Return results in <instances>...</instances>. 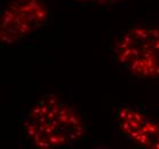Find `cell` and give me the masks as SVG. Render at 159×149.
<instances>
[{
  "label": "cell",
  "mask_w": 159,
  "mask_h": 149,
  "mask_svg": "<svg viewBox=\"0 0 159 149\" xmlns=\"http://www.w3.org/2000/svg\"><path fill=\"white\" fill-rule=\"evenodd\" d=\"M23 130L36 148L56 149L72 146L86 137L87 126L72 105L55 94H45L28 111Z\"/></svg>",
  "instance_id": "6da1fadb"
},
{
  "label": "cell",
  "mask_w": 159,
  "mask_h": 149,
  "mask_svg": "<svg viewBox=\"0 0 159 149\" xmlns=\"http://www.w3.org/2000/svg\"><path fill=\"white\" fill-rule=\"evenodd\" d=\"M113 56L130 76L140 79L159 78V26L127 29L116 40Z\"/></svg>",
  "instance_id": "7a4b0ae2"
},
{
  "label": "cell",
  "mask_w": 159,
  "mask_h": 149,
  "mask_svg": "<svg viewBox=\"0 0 159 149\" xmlns=\"http://www.w3.org/2000/svg\"><path fill=\"white\" fill-rule=\"evenodd\" d=\"M49 11L43 0H14L1 12L0 41L14 45L45 24Z\"/></svg>",
  "instance_id": "3957f363"
},
{
  "label": "cell",
  "mask_w": 159,
  "mask_h": 149,
  "mask_svg": "<svg viewBox=\"0 0 159 149\" xmlns=\"http://www.w3.org/2000/svg\"><path fill=\"white\" fill-rule=\"evenodd\" d=\"M120 133L135 145L148 149H159V123L133 107H120L117 111Z\"/></svg>",
  "instance_id": "277c9868"
},
{
  "label": "cell",
  "mask_w": 159,
  "mask_h": 149,
  "mask_svg": "<svg viewBox=\"0 0 159 149\" xmlns=\"http://www.w3.org/2000/svg\"><path fill=\"white\" fill-rule=\"evenodd\" d=\"M66 1L77 5H88V6L96 5V6H102V5L118 4V2H121L124 0H66Z\"/></svg>",
  "instance_id": "5b68a950"
}]
</instances>
